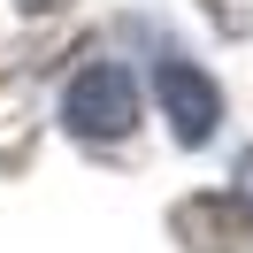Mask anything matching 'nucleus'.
I'll list each match as a JSON object with an SVG mask.
<instances>
[{
    "label": "nucleus",
    "mask_w": 253,
    "mask_h": 253,
    "mask_svg": "<svg viewBox=\"0 0 253 253\" xmlns=\"http://www.w3.org/2000/svg\"><path fill=\"white\" fill-rule=\"evenodd\" d=\"M62 115H69L77 138H123V130L138 123V84H130V69L123 62H92L77 84H69Z\"/></svg>",
    "instance_id": "nucleus-1"
},
{
    "label": "nucleus",
    "mask_w": 253,
    "mask_h": 253,
    "mask_svg": "<svg viewBox=\"0 0 253 253\" xmlns=\"http://www.w3.org/2000/svg\"><path fill=\"white\" fill-rule=\"evenodd\" d=\"M169 230L184 253H246L253 246V207L230 200V192H200V200L169 207Z\"/></svg>",
    "instance_id": "nucleus-2"
},
{
    "label": "nucleus",
    "mask_w": 253,
    "mask_h": 253,
    "mask_svg": "<svg viewBox=\"0 0 253 253\" xmlns=\"http://www.w3.org/2000/svg\"><path fill=\"white\" fill-rule=\"evenodd\" d=\"M154 92H161V108H169V123H176V138H184V146H207V138H215L222 92H215V77H207V69L161 62V69H154Z\"/></svg>",
    "instance_id": "nucleus-3"
},
{
    "label": "nucleus",
    "mask_w": 253,
    "mask_h": 253,
    "mask_svg": "<svg viewBox=\"0 0 253 253\" xmlns=\"http://www.w3.org/2000/svg\"><path fill=\"white\" fill-rule=\"evenodd\" d=\"M238 184H246V207H253V154L238 161Z\"/></svg>",
    "instance_id": "nucleus-4"
},
{
    "label": "nucleus",
    "mask_w": 253,
    "mask_h": 253,
    "mask_svg": "<svg viewBox=\"0 0 253 253\" xmlns=\"http://www.w3.org/2000/svg\"><path fill=\"white\" fill-rule=\"evenodd\" d=\"M23 8H31V16H54V8H69V0H23Z\"/></svg>",
    "instance_id": "nucleus-5"
}]
</instances>
